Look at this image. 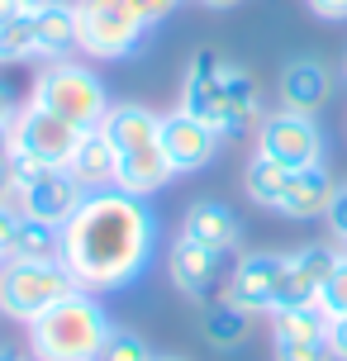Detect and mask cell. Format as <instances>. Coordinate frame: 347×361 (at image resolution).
<instances>
[{
    "mask_svg": "<svg viewBox=\"0 0 347 361\" xmlns=\"http://www.w3.org/2000/svg\"><path fill=\"white\" fill-rule=\"evenodd\" d=\"M200 328H205V343L209 347H243L248 343V333H252V314L243 305H233L229 295H214V300H205V319H200Z\"/></svg>",
    "mask_w": 347,
    "mask_h": 361,
    "instance_id": "44dd1931",
    "label": "cell"
},
{
    "mask_svg": "<svg viewBox=\"0 0 347 361\" xmlns=\"http://www.w3.org/2000/svg\"><path fill=\"white\" fill-rule=\"evenodd\" d=\"M72 290H76V276L67 271L62 257H53V262H19V257H10L0 267V314L15 319V324H34L43 309H53Z\"/></svg>",
    "mask_w": 347,
    "mask_h": 361,
    "instance_id": "277c9868",
    "label": "cell"
},
{
    "mask_svg": "<svg viewBox=\"0 0 347 361\" xmlns=\"http://www.w3.org/2000/svg\"><path fill=\"white\" fill-rule=\"evenodd\" d=\"M333 90V76L324 62H314V57H295L281 67V105L286 109H300V114H314V109L329 100Z\"/></svg>",
    "mask_w": 347,
    "mask_h": 361,
    "instance_id": "ac0fdd59",
    "label": "cell"
},
{
    "mask_svg": "<svg viewBox=\"0 0 347 361\" xmlns=\"http://www.w3.org/2000/svg\"><path fill=\"white\" fill-rule=\"evenodd\" d=\"M166 276H171V286L181 290L185 300H214V290H219V276H224V252L214 247H205L195 238H176L171 243V252H166Z\"/></svg>",
    "mask_w": 347,
    "mask_h": 361,
    "instance_id": "4fadbf2b",
    "label": "cell"
},
{
    "mask_svg": "<svg viewBox=\"0 0 347 361\" xmlns=\"http://www.w3.org/2000/svg\"><path fill=\"white\" fill-rule=\"evenodd\" d=\"M0 267H5V262H0Z\"/></svg>",
    "mask_w": 347,
    "mask_h": 361,
    "instance_id": "7bdbcfd3",
    "label": "cell"
},
{
    "mask_svg": "<svg viewBox=\"0 0 347 361\" xmlns=\"http://www.w3.org/2000/svg\"><path fill=\"white\" fill-rule=\"evenodd\" d=\"M15 152H29V157H38V162L48 166H67L72 162L76 143H81V133L86 128L67 124V119H57V114H48L43 105H34V100H24V109L15 114Z\"/></svg>",
    "mask_w": 347,
    "mask_h": 361,
    "instance_id": "9c48e42d",
    "label": "cell"
},
{
    "mask_svg": "<svg viewBox=\"0 0 347 361\" xmlns=\"http://www.w3.org/2000/svg\"><path fill=\"white\" fill-rule=\"evenodd\" d=\"M100 361H157V357L147 352V343L133 333V328H114L105 352H100Z\"/></svg>",
    "mask_w": 347,
    "mask_h": 361,
    "instance_id": "484cf974",
    "label": "cell"
},
{
    "mask_svg": "<svg viewBox=\"0 0 347 361\" xmlns=\"http://www.w3.org/2000/svg\"><path fill=\"white\" fill-rule=\"evenodd\" d=\"M157 252V219L147 200L95 190L62 228V262L81 290H128Z\"/></svg>",
    "mask_w": 347,
    "mask_h": 361,
    "instance_id": "6da1fadb",
    "label": "cell"
},
{
    "mask_svg": "<svg viewBox=\"0 0 347 361\" xmlns=\"http://www.w3.org/2000/svg\"><path fill=\"white\" fill-rule=\"evenodd\" d=\"M257 152L281 162L286 171H305V166L324 162V133L314 124V114H300V109H276L257 124Z\"/></svg>",
    "mask_w": 347,
    "mask_h": 361,
    "instance_id": "8992f818",
    "label": "cell"
},
{
    "mask_svg": "<svg viewBox=\"0 0 347 361\" xmlns=\"http://www.w3.org/2000/svg\"><path fill=\"white\" fill-rule=\"evenodd\" d=\"M314 10V19H324V24H343L347 19V0H305Z\"/></svg>",
    "mask_w": 347,
    "mask_h": 361,
    "instance_id": "1f68e13d",
    "label": "cell"
},
{
    "mask_svg": "<svg viewBox=\"0 0 347 361\" xmlns=\"http://www.w3.org/2000/svg\"><path fill=\"white\" fill-rule=\"evenodd\" d=\"M272 338H286V343H314V338H329V314H324L319 305L272 309Z\"/></svg>",
    "mask_w": 347,
    "mask_h": 361,
    "instance_id": "7402d4cb",
    "label": "cell"
},
{
    "mask_svg": "<svg viewBox=\"0 0 347 361\" xmlns=\"http://www.w3.org/2000/svg\"><path fill=\"white\" fill-rule=\"evenodd\" d=\"M157 124H162L157 109L138 105V100H119V105H110V114L100 119V133L114 143V152H133V147L157 143Z\"/></svg>",
    "mask_w": 347,
    "mask_h": 361,
    "instance_id": "d6986e66",
    "label": "cell"
},
{
    "mask_svg": "<svg viewBox=\"0 0 347 361\" xmlns=\"http://www.w3.org/2000/svg\"><path fill=\"white\" fill-rule=\"evenodd\" d=\"M81 204H86V190L72 180L67 166H53V171H43L38 180H29V185L15 190V209L19 214L43 219V224H53V228H67Z\"/></svg>",
    "mask_w": 347,
    "mask_h": 361,
    "instance_id": "8fae6325",
    "label": "cell"
},
{
    "mask_svg": "<svg viewBox=\"0 0 347 361\" xmlns=\"http://www.w3.org/2000/svg\"><path fill=\"white\" fill-rule=\"evenodd\" d=\"M333 176L329 166H305V171H291V180H286V190H281V204H276V214L281 219H324L333 204Z\"/></svg>",
    "mask_w": 347,
    "mask_h": 361,
    "instance_id": "5bb4252c",
    "label": "cell"
},
{
    "mask_svg": "<svg viewBox=\"0 0 347 361\" xmlns=\"http://www.w3.org/2000/svg\"><path fill=\"white\" fill-rule=\"evenodd\" d=\"M281 271H286V252H243L233 262V271H229L224 295H229L233 305H243L248 314H272Z\"/></svg>",
    "mask_w": 347,
    "mask_h": 361,
    "instance_id": "7c38bea8",
    "label": "cell"
},
{
    "mask_svg": "<svg viewBox=\"0 0 347 361\" xmlns=\"http://www.w3.org/2000/svg\"><path fill=\"white\" fill-rule=\"evenodd\" d=\"M219 133L205 124V119H195L190 109H166L162 124H157V147L166 152V162H171V171L176 176H190V171H205V166L219 157Z\"/></svg>",
    "mask_w": 347,
    "mask_h": 361,
    "instance_id": "52a82bcc",
    "label": "cell"
},
{
    "mask_svg": "<svg viewBox=\"0 0 347 361\" xmlns=\"http://www.w3.org/2000/svg\"><path fill=\"white\" fill-rule=\"evenodd\" d=\"M0 361H24V357H19L15 347H0Z\"/></svg>",
    "mask_w": 347,
    "mask_h": 361,
    "instance_id": "ab89813d",
    "label": "cell"
},
{
    "mask_svg": "<svg viewBox=\"0 0 347 361\" xmlns=\"http://www.w3.org/2000/svg\"><path fill=\"white\" fill-rule=\"evenodd\" d=\"M176 176L166 152L157 143L133 147V152H119V171H114V190H124L133 200H152L157 190H166V180Z\"/></svg>",
    "mask_w": 347,
    "mask_h": 361,
    "instance_id": "9a60e30c",
    "label": "cell"
},
{
    "mask_svg": "<svg viewBox=\"0 0 347 361\" xmlns=\"http://www.w3.org/2000/svg\"><path fill=\"white\" fill-rule=\"evenodd\" d=\"M329 347L338 361H347V314L343 319H329Z\"/></svg>",
    "mask_w": 347,
    "mask_h": 361,
    "instance_id": "836d02e7",
    "label": "cell"
},
{
    "mask_svg": "<svg viewBox=\"0 0 347 361\" xmlns=\"http://www.w3.org/2000/svg\"><path fill=\"white\" fill-rule=\"evenodd\" d=\"M10 15H19V5H15V0H0V24H5Z\"/></svg>",
    "mask_w": 347,
    "mask_h": 361,
    "instance_id": "f35d334b",
    "label": "cell"
},
{
    "mask_svg": "<svg viewBox=\"0 0 347 361\" xmlns=\"http://www.w3.org/2000/svg\"><path fill=\"white\" fill-rule=\"evenodd\" d=\"M19 10H24V15H34V10H43V5H53V0H15Z\"/></svg>",
    "mask_w": 347,
    "mask_h": 361,
    "instance_id": "74e56055",
    "label": "cell"
},
{
    "mask_svg": "<svg viewBox=\"0 0 347 361\" xmlns=\"http://www.w3.org/2000/svg\"><path fill=\"white\" fill-rule=\"evenodd\" d=\"M195 5H205V10H233V5H243V0H195Z\"/></svg>",
    "mask_w": 347,
    "mask_h": 361,
    "instance_id": "8d00e7d4",
    "label": "cell"
},
{
    "mask_svg": "<svg viewBox=\"0 0 347 361\" xmlns=\"http://www.w3.org/2000/svg\"><path fill=\"white\" fill-rule=\"evenodd\" d=\"M19 90H15V81H5L0 76V124H15V114H19Z\"/></svg>",
    "mask_w": 347,
    "mask_h": 361,
    "instance_id": "d6a6232c",
    "label": "cell"
},
{
    "mask_svg": "<svg viewBox=\"0 0 347 361\" xmlns=\"http://www.w3.org/2000/svg\"><path fill=\"white\" fill-rule=\"evenodd\" d=\"M319 309H324L329 319H343V314H347V252L338 257L333 276L324 281V290H319Z\"/></svg>",
    "mask_w": 347,
    "mask_h": 361,
    "instance_id": "83f0119b",
    "label": "cell"
},
{
    "mask_svg": "<svg viewBox=\"0 0 347 361\" xmlns=\"http://www.w3.org/2000/svg\"><path fill=\"white\" fill-rule=\"evenodd\" d=\"M0 204H15V176H10V166H0Z\"/></svg>",
    "mask_w": 347,
    "mask_h": 361,
    "instance_id": "d590c367",
    "label": "cell"
},
{
    "mask_svg": "<svg viewBox=\"0 0 347 361\" xmlns=\"http://www.w3.org/2000/svg\"><path fill=\"white\" fill-rule=\"evenodd\" d=\"M10 257H19V262H53V257H62V228L24 214L19 219V233H15Z\"/></svg>",
    "mask_w": 347,
    "mask_h": 361,
    "instance_id": "603a6c76",
    "label": "cell"
},
{
    "mask_svg": "<svg viewBox=\"0 0 347 361\" xmlns=\"http://www.w3.org/2000/svg\"><path fill=\"white\" fill-rule=\"evenodd\" d=\"M128 5H133V15L143 19L147 29H157L162 19H171L176 10H181V0H128Z\"/></svg>",
    "mask_w": 347,
    "mask_h": 361,
    "instance_id": "f546056e",
    "label": "cell"
},
{
    "mask_svg": "<svg viewBox=\"0 0 347 361\" xmlns=\"http://www.w3.org/2000/svg\"><path fill=\"white\" fill-rule=\"evenodd\" d=\"M29 100L43 105L48 114H57V119L76 124V128H100V119L110 114V90H105V81L86 62H72V57L43 62L38 76H34Z\"/></svg>",
    "mask_w": 347,
    "mask_h": 361,
    "instance_id": "3957f363",
    "label": "cell"
},
{
    "mask_svg": "<svg viewBox=\"0 0 347 361\" xmlns=\"http://www.w3.org/2000/svg\"><path fill=\"white\" fill-rule=\"evenodd\" d=\"M329 233H333V243H338V252H347V180L333 190V204H329Z\"/></svg>",
    "mask_w": 347,
    "mask_h": 361,
    "instance_id": "f1b7e54d",
    "label": "cell"
},
{
    "mask_svg": "<svg viewBox=\"0 0 347 361\" xmlns=\"http://www.w3.org/2000/svg\"><path fill=\"white\" fill-rule=\"evenodd\" d=\"M343 81H347V57H343Z\"/></svg>",
    "mask_w": 347,
    "mask_h": 361,
    "instance_id": "60d3db41",
    "label": "cell"
},
{
    "mask_svg": "<svg viewBox=\"0 0 347 361\" xmlns=\"http://www.w3.org/2000/svg\"><path fill=\"white\" fill-rule=\"evenodd\" d=\"M181 233L205 243V247H214V252H233L238 243H243V224H238V214L224 200H200V204L185 209Z\"/></svg>",
    "mask_w": 347,
    "mask_h": 361,
    "instance_id": "e0dca14e",
    "label": "cell"
},
{
    "mask_svg": "<svg viewBox=\"0 0 347 361\" xmlns=\"http://www.w3.org/2000/svg\"><path fill=\"white\" fill-rule=\"evenodd\" d=\"M67 171H72V180L86 190V195H95V190H114L119 152H114V143L100 133V128H86L81 143H76V152H72V162H67Z\"/></svg>",
    "mask_w": 347,
    "mask_h": 361,
    "instance_id": "2e32d148",
    "label": "cell"
},
{
    "mask_svg": "<svg viewBox=\"0 0 347 361\" xmlns=\"http://www.w3.org/2000/svg\"><path fill=\"white\" fill-rule=\"evenodd\" d=\"M338 247L329 243H305L286 252V271H281V286H276V309H300V305H319V290L338 267Z\"/></svg>",
    "mask_w": 347,
    "mask_h": 361,
    "instance_id": "30bf717a",
    "label": "cell"
},
{
    "mask_svg": "<svg viewBox=\"0 0 347 361\" xmlns=\"http://www.w3.org/2000/svg\"><path fill=\"white\" fill-rule=\"evenodd\" d=\"M19 209L15 204H0V262H10V247H15V233H19Z\"/></svg>",
    "mask_w": 347,
    "mask_h": 361,
    "instance_id": "4dcf8cb0",
    "label": "cell"
},
{
    "mask_svg": "<svg viewBox=\"0 0 347 361\" xmlns=\"http://www.w3.org/2000/svg\"><path fill=\"white\" fill-rule=\"evenodd\" d=\"M272 361H338V357H333L329 338H314V343H286V338H272Z\"/></svg>",
    "mask_w": 347,
    "mask_h": 361,
    "instance_id": "4316f807",
    "label": "cell"
},
{
    "mask_svg": "<svg viewBox=\"0 0 347 361\" xmlns=\"http://www.w3.org/2000/svg\"><path fill=\"white\" fill-rule=\"evenodd\" d=\"M34 53L43 62L76 53V5L72 0H53V5L34 10Z\"/></svg>",
    "mask_w": 347,
    "mask_h": 361,
    "instance_id": "ffe728a7",
    "label": "cell"
},
{
    "mask_svg": "<svg viewBox=\"0 0 347 361\" xmlns=\"http://www.w3.org/2000/svg\"><path fill=\"white\" fill-rule=\"evenodd\" d=\"M162 361H181V357H162Z\"/></svg>",
    "mask_w": 347,
    "mask_h": 361,
    "instance_id": "b9f144b4",
    "label": "cell"
},
{
    "mask_svg": "<svg viewBox=\"0 0 347 361\" xmlns=\"http://www.w3.org/2000/svg\"><path fill=\"white\" fill-rule=\"evenodd\" d=\"M34 53V15H10L0 24V62H29Z\"/></svg>",
    "mask_w": 347,
    "mask_h": 361,
    "instance_id": "d4e9b609",
    "label": "cell"
},
{
    "mask_svg": "<svg viewBox=\"0 0 347 361\" xmlns=\"http://www.w3.org/2000/svg\"><path fill=\"white\" fill-rule=\"evenodd\" d=\"M76 5V48L100 62H124L147 38V24L128 0H72Z\"/></svg>",
    "mask_w": 347,
    "mask_h": 361,
    "instance_id": "5b68a950",
    "label": "cell"
},
{
    "mask_svg": "<svg viewBox=\"0 0 347 361\" xmlns=\"http://www.w3.org/2000/svg\"><path fill=\"white\" fill-rule=\"evenodd\" d=\"M24 328H29L34 361H100V352L114 333L105 305L95 300V290H81V286Z\"/></svg>",
    "mask_w": 347,
    "mask_h": 361,
    "instance_id": "7a4b0ae2",
    "label": "cell"
},
{
    "mask_svg": "<svg viewBox=\"0 0 347 361\" xmlns=\"http://www.w3.org/2000/svg\"><path fill=\"white\" fill-rule=\"evenodd\" d=\"M229 57L219 48H200L185 67V86H181V109H190L195 119L214 128L224 138V114H229Z\"/></svg>",
    "mask_w": 347,
    "mask_h": 361,
    "instance_id": "ba28073f",
    "label": "cell"
},
{
    "mask_svg": "<svg viewBox=\"0 0 347 361\" xmlns=\"http://www.w3.org/2000/svg\"><path fill=\"white\" fill-rule=\"evenodd\" d=\"M286 180H291V171H286V166L257 152L252 162H248V176H243V185H248V200H252V204H262V209H276V204H281V190H286Z\"/></svg>",
    "mask_w": 347,
    "mask_h": 361,
    "instance_id": "cb8c5ba5",
    "label": "cell"
},
{
    "mask_svg": "<svg viewBox=\"0 0 347 361\" xmlns=\"http://www.w3.org/2000/svg\"><path fill=\"white\" fill-rule=\"evenodd\" d=\"M10 157H15V128L0 124V166H10Z\"/></svg>",
    "mask_w": 347,
    "mask_h": 361,
    "instance_id": "e575fe53",
    "label": "cell"
}]
</instances>
